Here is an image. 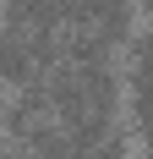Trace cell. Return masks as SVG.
I'll use <instances>...</instances> for the list:
<instances>
[{
  "label": "cell",
  "mask_w": 153,
  "mask_h": 159,
  "mask_svg": "<svg viewBox=\"0 0 153 159\" xmlns=\"http://www.w3.org/2000/svg\"><path fill=\"white\" fill-rule=\"evenodd\" d=\"M0 104H6V88H0Z\"/></svg>",
  "instance_id": "52a82bcc"
},
{
  "label": "cell",
  "mask_w": 153,
  "mask_h": 159,
  "mask_svg": "<svg viewBox=\"0 0 153 159\" xmlns=\"http://www.w3.org/2000/svg\"><path fill=\"white\" fill-rule=\"evenodd\" d=\"M60 61L66 66H109L115 61V44L98 39L88 22H66L60 28Z\"/></svg>",
  "instance_id": "7a4b0ae2"
},
{
  "label": "cell",
  "mask_w": 153,
  "mask_h": 159,
  "mask_svg": "<svg viewBox=\"0 0 153 159\" xmlns=\"http://www.w3.org/2000/svg\"><path fill=\"white\" fill-rule=\"evenodd\" d=\"M0 159H28V148L11 143V137H0Z\"/></svg>",
  "instance_id": "8992f818"
},
{
  "label": "cell",
  "mask_w": 153,
  "mask_h": 159,
  "mask_svg": "<svg viewBox=\"0 0 153 159\" xmlns=\"http://www.w3.org/2000/svg\"><path fill=\"white\" fill-rule=\"evenodd\" d=\"M0 11L11 33H60V16L49 0H0Z\"/></svg>",
  "instance_id": "277c9868"
},
{
  "label": "cell",
  "mask_w": 153,
  "mask_h": 159,
  "mask_svg": "<svg viewBox=\"0 0 153 159\" xmlns=\"http://www.w3.org/2000/svg\"><path fill=\"white\" fill-rule=\"evenodd\" d=\"M33 82V61H28V39L11 28H0V88H22Z\"/></svg>",
  "instance_id": "5b68a950"
},
{
  "label": "cell",
  "mask_w": 153,
  "mask_h": 159,
  "mask_svg": "<svg viewBox=\"0 0 153 159\" xmlns=\"http://www.w3.org/2000/svg\"><path fill=\"white\" fill-rule=\"evenodd\" d=\"M76 22H88L98 39H109V44L120 49L126 39L137 33V6H131V0H82Z\"/></svg>",
  "instance_id": "6da1fadb"
},
{
  "label": "cell",
  "mask_w": 153,
  "mask_h": 159,
  "mask_svg": "<svg viewBox=\"0 0 153 159\" xmlns=\"http://www.w3.org/2000/svg\"><path fill=\"white\" fill-rule=\"evenodd\" d=\"M22 148H28V159H88V148L76 143L55 115H49L44 126H33L28 137H22Z\"/></svg>",
  "instance_id": "3957f363"
}]
</instances>
